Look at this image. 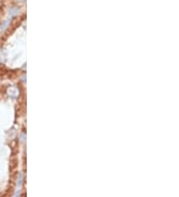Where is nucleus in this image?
I'll return each instance as SVG.
<instances>
[{
	"mask_svg": "<svg viewBox=\"0 0 179 197\" xmlns=\"http://www.w3.org/2000/svg\"><path fill=\"white\" fill-rule=\"evenodd\" d=\"M22 175L21 174H19V178H18V186H21V184H22Z\"/></svg>",
	"mask_w": 179,
	"mask_h": 197,
	"instance_id": "20e7f679",
	"label": "nucleus"
},
{
	"mask_svg": "<svg viewBox=\"0 0 179 197\" xmlns=\"http://www.w3.org/2000/svg\"><path fill=\"white\" fill-rule=\"evenodd\" d=\"M17 1H19V2H21V1H24V0H17Z\"/></svg>",
	"mask_w": 179,
	"mask_h": 197,
	"instance_id": "39448f33",
	"label": "nucleus"
},
{
	"mask_svg": "<svg viewBox=\"0 0 179 197\" xmlns=\"http://www.w3.org/2000/svg\"><path fill=\"white\" fill-rule=\"evenodd\" d=\"M18 13H19V9L16 8V7H13V8H11L10 10H9V15H10V17H13Z\"/></svg>",
	"mask_w": 179,
	"mask_h": 197,
	"instance_id": "f03ea898",
	"label": "nucleus"
},
{
	"mask_svg": "<svg viewBox=\"0 0 179 197\" xmlns=\"http://www.w3.org/2000/svg\"><path fill=\"white\" fill-rule=\"evenodd\" d=\"M7 93H8L9 97L12 98H16L18 97V95H19V91H18V89L15 88V87H10V88L7 90Z\"/></svg>",
	"mask_w": 179,
	"mask_h": 197,
	"instance_id": "f257e3e1",
	"label": "nucleus"
},
{
	"mask_svg": "<svg viewBox=\"0 0 179 197\" xmlns=\"http://www.w3.org/2000/svg\"><path fill=\"white\" fill-rule=\"evenodd\" d=\"M10 22H11V19H7L6 21H4V22L1 24V26H0V30H1V31L5 30L6 28H7V26L10 24Z\"/></svg>",
	"mask_w": 179,
	"mask_h": 197,
	"instance_id": "7ed1b4c3",
	"label": "nucleus"
}]
</instances>
